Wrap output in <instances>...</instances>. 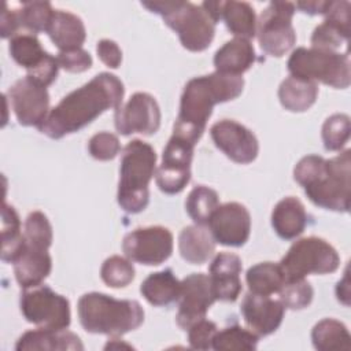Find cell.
Listing matches in <instances>:
<instances>
[{"mask_svg": "<svg viewBox=\"0 0 351 351\" xmlns=\"http://www.w3.org/2000/svg\"><path fill=\"white\" fill-rule=\"evenodd\" d=\"M125 88L111 73H100L82 86L66 95L38 128L51 138H62L89 125L100 114L122 104Z\"/></svg>", "mask_w": 351, "mask_h": 351, "instance_id": "1", "label": "cell"}, {"mask_svg": "<svg viewBox=\"0 0 351 351\" xmlns=\"http://www.w3.org/2000/svg\"><path fill=\"white\" fill-rule=\"evenodd\" d=\"M244 78L214 71L189 80L184 86L173 134L196 144L202 137L215 104L241 95Z\"/></svg>", "mask_w": 351, "mask_h": 351, "instance_id": "2", "label": "cell"}, {"mask_svg": "<svg viewBox=\"0 0 351 351\" xmlns=\"http://www.w3.org/2000/svg\"><path fill=\"white\" fill-rule=\"evenodd\" d=\"M350 154L346 149L330 159L307 155L296 163L293 178L315 206L339 213L350 210Z\"/></svg>", "mask_w": 351, "mask_h": 351, "instance_id": "3", "label": "cell"}, {"mask_svg": "<svg viewBox=\"0 0 351 351\" xmlns=\"http://www.w3.org/2000/svg\"><path fill=\"white\" fill-rule=\"evenodd\" d=\"M78 318L89 333L122 336L144 322V310L136 300L115 299L101 292H89L78 300Z\"/></svg>", "mask_w": 351, "mask_h": 351, "instance_id": "4", "label": "cell"}, {"mask_svg": "<svg viewBox=\"0 0 351 351\" xmlns=\"http://www.w3.org/2000/svg\"><path fill=\"white\" fill-rule=\"evenodd\" d=\"M156 152L145 141L134 138L122 149L117 200L129 214L141 213L149 202L148 184L155 176Z\"/></svg>", "mask_w": 351, "mask_h": 351, "instance_id": "5", "label": "cell"}, {"mask_svg": "<svg viewBox=\"0 0 351 351\" xmlns=\"http://www.w3.org/2000/svg\"><path fill=\"white\" fill-rule=\"evenodd\" d=\"M141 5L159 14L188 51L200 52L210 47L215 34V22L202 5L178 0L143 1Z\"/></svg>", "mask_w": 351, "mask_h": 351, "instance_id": "6", "label": "cell"}, {"mask_svg": "<svg viewBox=\"0 0 351 351\" xmlns=\"http://www.w3.org/2000/svg\"><path fill=\"white\" fill-rule=\"evenodd\" d=\"M287 67L293 77L322 82L336 89H346L351 82L348 55L332 49L299 47L292 51Z\"/></svg>", "mask_w": 351, "mask_h": 351, "instance_id": "7", "label": "cell"}, {"mask_svg": "<svg viewBox=\"0 0 351 351\" xmlns=\"http://www.w3.org/2000/svg\"><path fill=\"white\" fill-rule=\"evenodd\" d=\"M287 281L303 280L308 274H328L337 270V251L324 239L308 236L296 240L280 261Z\"/></svg>", "mask_w": 351, "mask_h": 351, "instance_id": "8", "label": "cell"}, {"mask_svg": "<svg viewBox=\"0 0 351 351\" xmlns=\"http://www.w3.org/2000/svg\"><path fill=\"white\" fill-rule=\"evenodd\" d=\"M25 319L44 329H66L70 325L69 300L47 285L23 289L19 300Z\"/></svg>", "mask_w": 351, "mask_h": 351, "instance_id": "9", "label": "cell"}, {"mask_svg": "<svg viewBox=\"0 0 351 351\" xmlns=\"http://www.w3.org/2000/svg\"><path fill=\"white\" fill-rule=\"evenodd\" d=\"M295 4L289 1H271L256 21V37L261 48L270 56L281 58L296 41L292 26Z\"/></svg>", "mask_w": 351, "mask_h": 351, "instance_id": "10", "label": "cell"}, {"mask_svg": "<svg viewBox=\"0 0 351 351\" xmlns=\"http://www.w3.org/2000/svg\"><path fill=\"white\" fill-rule=\"evenodd\" d=\"M125 256L133 262L158 266L173 252V234L165 226H145L129 232L122 240Z\"/></svg>", "mask_w": 351, "mask_h": 351, "instance_id": "11", "label": "cell"}, {"mask_svg": "<svg viewBox=\"0 0 351 351\" xmlns=\"http://www.w3.org/2000/svg\"><path fill=\"white\" fill-rule=\"evenodd\" d=\"M195 144L186 138L171 134L163 148L162 162L156 170V185L167 193H180L191 180V162Z\"/></svg>", "mask_w": 351, "mask_h": 351, "instance_id": "12", "label": "cell"}, {"mask_svg": "<svg viewBox=\"0 0 351 351\" xmlns=\"http://www.w3.org/2000/svg\"><path fill=\"white\" fill-rule=\"evenodd\" d=\"M11 108L22 126L40 128L49 114V95L47 86L30 77L16 80L7 92Z\"/></svg>", "mask_w": 351, "mask_h": 351, "instance_id": "13", "label": "cell"}, {"mask_svg": "<svg viewBox=\"0 0 351 351\" xmlns=\"http://www.w3.org/2000/svg\"><path fill=\"white\" fill-rule=\"evenodd\" d=\"M115 129L122 136L140 133L151 136L160 126V108L154 96L145 92L133 93L115 110Z\"/></svg>", "mask_w": 351, "mask_h": 351, "instance_id": "14", "label": "cell"}, {"mask_svg": "<svg viewBox=\"0 0 351 351\" xmlns=\"http://www.w3.org/2000/svg\"><path fill=\"white\" fill-rule=\"evenodd\" d=\"M215 302L210 277L203 273H192L181 281L178 298V311L176 315L177 325L188 330L191 325L206 318L211 304Z\"/></svg>", "mask_w": 351, "mask_h": 351, "instance_id": "15", "label": "cell"}, {"mask_svg": "<svg viewBox=\"0 0 351 351\" xmlns=\"http://www.w3.org/2000/svg\"><path fill=\"white\" fill-rule=\"evenodd\" d=\"M207 225L215 243L241 247L251 233V215L241 203L228 202L215 208Z\"/></svg>", "mask_w": 351, "mask_h": 351, "instance_id": "16", "label": "cell"}, {"mask_svg": "<svg viewBox=\"0 0 351 351\" xmlns=\"http://www.w3.org/2000/svg\"><path fill=\"white\" fill-rule=\"evenodd\" d=\"M210 136L215 147L236 163L247 165L258 156L259 144L255 134L233 119L215 122L210 129Z\"/></svg>", "mask_w": 351, "mask_h": 351, "instance_id": "17", "label": "cell"}, {"mask_svg": "<svg viewBox=\"0 0 351 351\" xmlns=\"http://www.w3.org/2000/svg\"><path fill=\"white\" fill-rule=\"evenodd\" d=\"M240 311L248 328L259 337L278 329L282 322L285 307L280 300L270 296L248 292L240 306Z\"/></svg>", "mask_w": 351, "mask_h": 351, "instance_id": "18", "label": "cell"}, {"mask_svg": "<svg viewBox=\"0 0 351 351\" xmlns=\"http://www.w3.org/2000/svg\"><path fill=\"white\" fill-rule=\"evenodd\" d=\"M241 259L232 252H219L210 265V282L215 300L234 302L241 292Z\"/></svg>", "mask_w": 351, "mask_h": 351, "instance_id": "19", "label": "cell"}, {"mask_svg": "<svg viewBox=\"0 0 351 351\" xmlns=\"http://www.w3.org/2000/svg\"><path fill=\"white\" fill-rule=\"evenodd\" d=\"M14 274L21 288H33L49 276L52 269V259L48 250L27 244L22 247L21 252L12 261Z\"/></svg>", "mask_w": 351, "mask_h": 351, "instance_id": "20", "label": "cell"}, {"mask_svg": "<svg viewBox=\"0 0 351 351\" xmlns=\"http://www.w3.org/2000/svg\"><path fill=\"white\" fill-rule=\"evenodd\" d=\"M16 351H82L80 337L66 329H44L25 332L15 344Z\"/></svg>", "mask_w": 351, "mask_h": 351, "instance_id": "21", "label": "cell"}, {"mask_svg": "<svg viewBox=\"0 0 351 351\" xmlns=\"http://www.w3.org/2000/svg\"><path fill=\"white\" fill-rule=\"evenodd\" d=\"M45 33L59 51L78 49L86 38V30L82 19L63 10L53 11Z\"/></svg>", "mask_w": 351, "mask_h": 351, "instance_id": "22", "label": "cell"}, {"mask_svg": "<svg viewBox=\"0 0 351 351\" xmlns=\"http://www.w3.org/2000/svg\"><path fill=\"white\" fill-rule=\"evenodd\" d=\"M255 62V49L250 40L234 37L226 41L214 55L215 71L241 75Z\"/></svg>", "mask_w": 351, "mask_h": 351, "instance_id": "23", "label": "cell"}, {"mask_svg": "<svg viewBox=\"0 0 351 351\" xmlns=\"http://www.w3.org/2000/svg\"><path fill=\"white\" fill-rule=\"evenodd\" d=\"M307 225V213L303 203L287 196L281 199L271 211V226L274 232L284 240H292L303 233Z\"/></svg>", "mask_w": 351, "mask_h": 351, "instance_id": "24", "label": "cell"}, {"mask_svg": "<svg viewBox=\"0 0 351 351\" xmlns=\"http://www.w3.org/2000/svg\"><path fill=\"white\" fill-rule=\"evenodd\" d=\"M178 251L192 265L206 263L215 251V240L202 225L185 226L178 236Z\"/></svg>", "mask_w": 351, "mask_h": 351, "instance_id": "25", "label": "cell"}, {"mask_svg": "<svg viewBox=\"0 0 351 351\" xmlns=\"http://www.w3.org/2000/svg\"><path fill=\"white\" fill-rule=\"evenodd\" d=\"M318 85L293 75L287 77L278 88V99L281 106L292 112H303L308 110L317 100Z\"/></svg>", "mask_w": 351, "mask_h": 351, "instance_id": "26", "label": "cell"}, {"mask_svg": "<svg viewBox=\"0 0 351 351\" xmlns=\"http://www.w3.org/2000/svg\"><path fill=\"white\" fill-rule=\"evenodd\" d=\"M181 281L170 269L151 273L140 285L145 300L154 306H167L180 298Z\"/></svg>", "mask_w": 351, "mask_h": 351, "instance_id": "27", "label": "cell"}, {"mask_svg": "<svg viewBox=\"0 0 351 351\" xmlns=\"http://www.w3.org/2000/svg\"><path fill=\"white\" fill-rule=\"evenodd\" d=\"M221 19L234 37L250 40L256 34V15L250 3L222 1Z\"/></svg>", "mask_w": 351, "mask_h": 351, "instance_id": "28", "label": "cell"}, {"mask_svg": "<svg viewBox=\"0 0 351 351\" xmlns=\"http://www.w3.org/2000/svg\"><path fill=\"white\" fill-rule=\"evenodd\" d=\"M245 281L250 292L270 296L280 292L285 284V277L278 263L261 262L247 270Z\"/></svg>", "mask_w": 351, "mask_h": 351, "instance_id": "29", "label": "cell"}, {"mask_svg": "<svg viewBox=\"0 0 351 351\" xmlns=\"http://www.w3.org/2000/svg\"><path fill=\"white\" fill-rule=\"evenodd\" d=\"M311 341L314 348L319 351L350 350L351 336L346 325L333 318L318 321L311 330Z\"/></svg>", "mask_w": 351, "mask_h": 351, "instance_id": "30", "label": "cell"}, {"mask_svg": "<svg viewBox=\"0 0 351 351\" xmlns=\"http://www.w3.org/2000/svg\"><path fill=\"white\" fill-rule=\"evenodd\" d=\"M8 51L11 58L27 73L37 69L49 55L43 49L36 34L32 33H18L10 38Z\"/></svg>", "mask_w": 351, "mask_h": 351, "instance_id": "31", "label": "cell"}, {"mask_svg": "<svg viewBox=\"0 0 351 351\" xmlns=\"http://www.w3.org/2000/svg\"><path fill=\"white\" fill-rule=\"evenodd\" d=\"M25 245L23 233H21V221L15 208L5 202L1 208V259L11 262Z\"/></svg>", "mask_w": 351, "mask_h": 351, "instance_id": "32", "label": "cell"}, {"mask_svg": "<svg viewBox=\"0 0 351 351\" xmlns=\"http://www.w3.org/2000/svg\"><path fill=\"white\" fill-rule=\"evenodd\" d=\"M219 206L218 193L206 185L195 186L185 200V208L188 215L196 225H207L213 213Z\"/></svg>", "mask_w": 351, "mask_h": 351, "instance_id": "33", "label": "cell"}, {"mask_svg": "<svg viewBox=\"0 0 351 351\" xmlns=\"http://www.w3.org/2000/svg\"><path fill=\"white\" fill-rule=\"evenodd\" d=\"M256 346L258 336L251 329L241 328L240 325H232L222 330H217L211 348L217 351H251L255 350Z\"/></svg>", "mask_w": 351, "mask_h": 351, "instance_id": "34", "label": "cell"}, {"mask_svg": "<svg viewBox=\"0 0 351 351\" xmlns=\"http://www.w3.org/2000/svg\"><path fill=\"white\" fill-rule=\"evenodd\" d=\"M53 11L49 1H25L18 10L21 27L32 34L47 32Z\"/></svg>", "mask_w": 351, "mask_h": 351, "instance_id": "35", "label": "cell"}, {"mask_svg": "<svg viewBox=\"0 0 351 351\" xmlns=\"http://www.w3.org/2000/svg\"><path fill=\"white\" fill-rule=\"evenodd\" d=\"M100 277L111 288H123L134 278L133 263L128 258L112 255L103 262Z\"/></svg>", "mask_w": 351, "mask_h": 351, "instance_id": "36", "label": "cell"}, {"mask_svg": "<svg viewBox=\"0 0 351 351\" xmlns=\"http://www.w3.org/2000/svg\"><path fill=\"white\" fill-rule=\"evenodd\" d=\"M350 117L346 114H333L322 125V141L328 151H340L350 138Z\"/></svg>", "mask_w": 351, "mask_h": 351, "instance_id": "37", "label": "cell"}, {"mask_svg": "<svg viewBox=\"0 0 351 351\" xmlns=\"http://www.w3.org/2000/svg\"><path fill=\"white\" fill-rule=\"evenodd\" d=\"M23 237L27 244L48 250L52 244V226L47 215L41 211L30 213L25 219Z\"/></svg>", "mask_w": 351, "mask_h": 351, "instance_id": "38", "label": "cell"}, {"mask_svg": "<svg viewBox=\"0 0 351 351\" xmlns=\"http://www.w3.org/2000/svg\"><path fill=\"white\" fill-rule=\"evenodd\" d=\"M278 293L280 302L284 304L285 308L291 310L306 308L311 303L314 296L313 287L304 278L296 281H287Z\"/></svg>", "mask_w": 351, "mask_h": 351, "instance_id": "39", "label": "cell"}, {"mask_svg": "<svg viewBox=\"0 0 351 351\" xmlns=\"http://www.w3.org/2000/svg\"><path fill=\"white\" fill-rule=\"evenodd\" d=\"M121 149L119 140L110 132H99L93 134L88 143V151L97 160H111Z\"/></svg>", "mask_w": 351, "mask_h": 351, "instance_id": "40", "label": "cell"}, {"mask_svg": "<svg viewBox=\"0 0 351 351\" xmlns=\"http://www.w3.org/2000/svg\"><path fill=\"white\" fill-rule=\"evenodd\" d=\"M217 325L210 319H200L188 328V341L191 348L208 350L211 348L214 335L217 333Z\"/></svg>", "mask_w": 351, "mask_h": 351, "instance_id": "41", "label": "cell"}, {"mask_svg": "<svg viewBox=\"0 0 351 351\" xmlns=\"http://www.w3.org/2000/svg\"><path fill=\"white\" fill-rule=\"evenodd\" d=\"M348 38L344 37L333 25L324 21L319 23L313 34H311V45L314 48H322V49H332L335 51L337 47L341 45L343 41H347Z\"/></svg>", "mask_w": 351, "mask_h": 351, "instance_id": "42", "label": "cell"}, {"mask_svg": "<svg viewBox=\"0 0 351 351\" xmlns=\"http://www.w3.org/2000/svg\"><path fill=\"white\" fill-rule=\"evenodd\" d=\"M350 8H351L350 1H329L328 10L325 12V21L333 25L347 38H350V25H351Z\"/></svg>", "mask_w": 351, "mask_h": 351, "instance_id": "43", "label": "cell"}, {"mask_svg": "<svg viewBox=\"0 0 351 351\" xmlns=\"http://www.w3.org/2000/svg\"><path fill=\"white\" fill-rule=\"evenodd\" d=\"M56 59H58L59 67L70 73H82L90 69L92 66L90 53L82 48L71 49V51H59Z\"/></svg>", "mask_w": 351, "mask_h": 351, "instance_id": "44", "label": "cell"}, {"mask_svg": "<svg viewBox=\"0 0 351 351\" xmlns=\"http://www.w3.org/2000/svg\"><path fill=\"white\" fill-rule=\"evenodd\" d=\"M96 52H97V56L100 58V60L106 66H108L111 69L119 67V64L122 62V51L115 41H112L110 38L100 40L96 45Z\"/></svg>", "mask_w": 351, "mask_h": 351, "instance_id": "45", "label": "cell"}, {"mask_svg": "<svg viewBox=\"0 0 351 351\" xmlns=\"http://www.w3.org/2000/svg\"><path fill=\"white\" fill-rule=\"evenodd\" d=\"M21 27L19 16H18V10H8L7 3L3 4V11L0 15V36L3 38H12L16 32Z\"/></svg>", "mask_w": 351, "mask_h": 351, "instance_id": "46", "label": "cell"}, {"mask_svg": "<svg viewBox=\"0 0 351 351\" xmlns=\"http://www.w3.org/2000/svg\"><path fill=\"white\" fill-rule=\"evenodd\" d=\"M329 1H324V0H307V1H298L295 4L296 8H299L302 12L310 14V15H325L326 10H328Z\"/></svg>", "mask_w": 351, "mask_h": 351, "instance_id": "47", "label": "cell"}, {"mask_svg": "<svg viewBox=\"0 0 351 351\" xmlns=\"http://www.w3.org/2000/svg\"><path fill=\"white\" fill-rule=\"evenodd\" d=\"M336 296L337 300L341 302L344 306L350 304V280H348V267L344 271L343 278L337 282L336 287Z\"/></svg>", "mask_w": 351, "mask_h": 351, "instance_id": "48", "label": "cell"}, {"mask_svg": "<svg viewBox=\"0 0 351 351\" xmlns=\"http://www.w3.org/2000/svg\"><path fill=\"white\" fill-rule=\"evenodd\" d=\"M104 348L108 350V348H133V347L130 344H126V343H122V341L119 343L118 336H112L111 341H108Z\"/></svg>", "mask_w": 351, "mask_h": 351, "instance_id": "49", "label": "cell"}]
</instances>
